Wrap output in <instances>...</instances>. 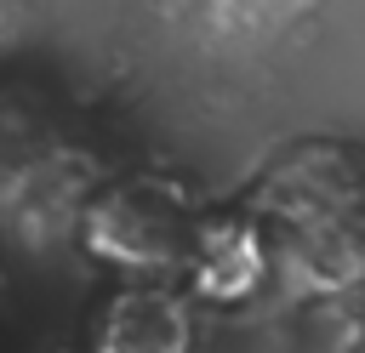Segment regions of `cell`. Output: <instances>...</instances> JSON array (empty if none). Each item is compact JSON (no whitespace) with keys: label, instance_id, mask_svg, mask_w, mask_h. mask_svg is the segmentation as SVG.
Here are the masks:
<instances>
[{"label":"cell","instance_id":"6da1fadb","mask_svg":"<svg viewBox=\"0 0 365 353\" xmlns=\"http://www.w3.org/2000/svg\"><path fill=\"white\" fill-rule=\"evenodd\" d=\"M194 216L182 211V194H171L154 176H131L120 188H108L97 199V211L86 216V239L97 256L120 262V268H160V262H182Z\"/></svg>","mask_w":365,"mask_h":353},{"label":"cell","instance_id":"7a4b0ae2","mask_svg":"<svg viewBox=\"0 0 365 353\" xmlns=\"http://www.w3.org/2000/svg\"><path fill=\"white\" fill-rule=\"evenodd\" d=\"M268 233L251 222V216H194L188 228V245H182V268H188V285L205 296V302H245L262 279H268Z\"/></svg>","mask_w":365,"mask_h":353},{"label":"cell","instance_id":"3957f363","mask_svg":"<svg viewBox=\"0 0 365 353\" xmlns=\"http://www.w3.org/2000/svg\"><path fill=\"white\" fill-rule=\"evenodd\" d=\"M194 319L188 302L165 285H125L103 302L91 353H188Z\"/></svg>","mask_w":365,"mask_h":353},{"label":"cell","instance_id":"277c9868","mask_svg":"<svg viewBox=\"0 0 365 353\" xmlns=\"http://www.w3.org/2000/svg\"><path fill=\"white\" fill-rule=\"evenodd\" d=\"M6 23H11V0H0V34H6Z\"/></svg>","mask_w":365,"mask_h":353}]
</instances>
